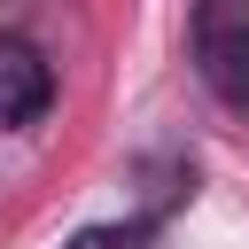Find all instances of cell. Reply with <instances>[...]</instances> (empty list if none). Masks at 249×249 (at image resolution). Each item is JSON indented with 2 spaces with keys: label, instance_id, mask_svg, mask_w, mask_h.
<instances>
[{
  "label": "cell",
  "instance_id": "2",
  "mask_svg": "<svg viewBox=\"0 0 249 249\" xmlns=\"http://www.w3.org/2000/svg\"><path fill=\"white\" fill-rule=\"evenodd\" d=\"M47 101H54V78H47L39 47H23V39H0V124H31Z\"/></svg>",
  "mask_w": 249,
  "mask_h": 249
},
{
  "label": "cell",
  "instance_id": "1",
  "mask_svg": "<svg viewBox=\"0 0 249 249\" xmlns=\"http://www.w3.org/2000/svg\"><path fill=\"white\" fill-rule=\"evenodd\" d=\"M195 62H202V86L226 109H249V0H202Z\"/></svg>",
  "mask_w": 249,
  "mask_h": 249
},
{
  "label": "cell",
  "instance_id": "3",
  "mask_svg": "<svg viewBox=\"0 0 249 249\" xmlns=\"http://www.w3.org/2000/svg\"><path fill=\"white\" fill-rule=\"evenodd\" d=\"M62 249H140V226H86V233H70Z\"/></svg>",
  "mask_w": 249,
  "mask_h": 249
}]
</instances>
